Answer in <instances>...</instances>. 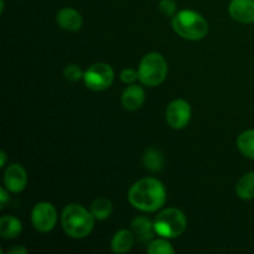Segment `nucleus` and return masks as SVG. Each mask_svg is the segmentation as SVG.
Masks as SVG:
<instances>
[{
    "label": "nucleus",
    "instance_id": "f257e3e1",
    "mask_svg": "<svg viewBox=\"0 0 254 254\" xmlns=\"http://www.w3.org/2000/svg\"><path fill=\"white\" fill-rule=\"evenodd\" d=\"M128 200L136 210L155 212L166 201L165 186L155 178H144L129 189Z\"/></svg>",
    "mask_w": 254,
    "mask_h": 254
},
{
    "label": "nucleus",
    "instance_id": "f03ea898",
    "mask_svg": "<svg viewBox=\"0 0 254 254\" xmlns=\"http://www.w3.org/2000/svg\"><path fill=\"white\" fill-rule=\"evenodd\" d=\"M94 216L83 206L69 203L62 211L61 222L64 232L72 238H84L94 227Z\"/></svg>",
    "mask_w": 254,
    "mask_h": 254
},
{
    "label": "nucleus",
    "instance_id": "7ed1b4c3",
    "mask_svg": "<svg viewBox=\"0 0 254 254\" xmlns=\"http://www.w3.org/2000/svg\"><path fill=\"white\" fill-rule=\"evenodd\" d=\"M173 29L183 39L197 41L208 32V24L205 17L193 10H181L173 16Z\"/></svg>",
    "mask_w": 254,
    "mask_h": 254
},
{
    "label": "nucleus",
    "instance_id": "20e7f679",
    "mask_svg": "<svg viewBox=\"0 0 254 254\" xmlns=\"http://www.w3.org/2000/svg\"><path fill=\"white\" fill-rule=\"evenodd\" d=\"M139 81L148 87H156L163 83L168 74V64L163 55L150 52L141 59L138 68Z\"/></svg>",
    "mask_w": 254,
    "mask_h": 254
},
{
    "label": "nucleus",
    "instance_id": "39448f33",
    "mask_svg": "<svg viewBox=\"0 0 254 254\" xmlns=\"http://www.w3.org/2000/svg\"><path fill=\"white\" fill-rule=\"evenodd\" d=\"M186 216L179 208H166L161 211L154 221V232L160 237L171 240L184 233L186 230Z\"/></svg>",
    "mask_w": 254,
    "mask_h": 254
},
{
    "label": "nucleus",
    "instance_id": "423d86ee",
    "mask_svg": "<svg viewBox=\"0 0 254 254\" xmlns=\"http://www.w3.org/2000/svg\"><path fill=\"white\" fill-rule=\"evenodd\" d=\"M114 71L109 64L98 62L92 64L83 74L84 84L92 91H104L113 83Z\"/></svg>",
    "mask_w": 254,
    "mask_h": 254
},
{
    "label": "nucleus",
    "instance_id": "0eeeda50",
    "mask_svg": "<svg viewBox=\"0 0 254 254\" xmlns=\"http://www.w3.org/2000/svg\"><path fill=\"white\" fill-rule=\"evenodd\" d=\"M31 222L35 230L47 233L55 228L57 223L56 208L50 202H39L35 205L31 212Z\"/></svg>",
    "mask_w": 254,
    "mask_h": 254
},
{
    "label": "nucleus",
    "instance_id": "6e6552de",
    "mask_svg": "<svg viewBox=\"0 0 254 254\" xmlns=\"http://www.w3.org/2000/svg\"><path fill=\"white\" fill-rule=\"evenodd\" d=\"M165 118L173 129H183L191 119V107L185 99H175L168 106Z\"/></svg>",
    "mask_w": 254,
    "mask_h": 254
},
{
    "label": "nucleus",
    "instance_id": "1a4fd4ad",
    "mask_svg": "<svg viewBox=\"0 0 254 254\" xmlns=\"http://www.w3.org/2000/svg\"><path fill=\"white\" fill-rule=\"evenodd\" d=\"M27 184V175L20 164H11L5 169L4 185L10 192H21Z\"/></svg>",
    "mask_w": 254,
    "mask_h": 254
},
{
    "label": "nucleus",
    "instance_id": "9d476101",
    "mask_svg": "<svg viewBox=\"0 0 254 254\" xmlns=\"http://www.w3.org/2000/svg\"><path fill=\"white\" fill-rule=\"evenodd\" d=\"M231 17L241 24L254 22V0H232L228 6Z\"/></svg>",
    "mask_w": 254,
    "mask_h": 254
},
{
    "label": "nucleus",
    "instance_id": "9b49d317",
    "mask_svg": "<svg viewBox=\"0 0 254 254\" xmlns=\"http://www.w3.org/2000/svg\"><path fill=\"white\" fill-rule=\"evenodd\" d=\"M56 21L61 29L67 31H77L83 25L82 15L72 7H64L57 12Z\"/></svg>",
    "mask_w": 254,
    "mask_h": 254
},
{
    "label": "nucleus",
    "instance_id": "f8f14e48",
    "mask_svg": "<svg viewBox=\"0 0 254 254\" xmlns=\"http://www.w3.org/2000/svg\"><path fill=\"white\" fill-rule=\"evenodd\" d=\"M144 101H145V93L143 88L136 84L128 86L122 94V106L127 111H136L143 106Z\"/></svg>",
    "mask_w": 254,
    "mask_h": 254
},
{
    "label": "nucleus",
    "instance_id": "ddd939ff",
    "mask_svg": "<svg viewBox=\"0 0 254 254\" xmlns=\"http://www.w3.org/2000/svg\"><path fill=\"white\" fill-rule=\"evenodd\" d=\"M134 232L129 230L118 231L112 238V251L114 253H127L134 245Z\"/></svg>",
    "mask_w": 254,
    "mask_h": 254
},
{
    "label": "nucleus",
    "instance_id": "4468645a",
    "mask_svg": "<svg viewBox=\"0 0 254 254\" xmlns=\"http://www.w3.org/2000/svg\"><path fill=\"white\" fill-rule=\"evenodd\" d=\"M22 225L19 218L14 216H4L0 220V236L6 240L16 238L21 233Z\"/></svg>",
    "mask_w": 254,
    "mask_h": 254
},
{
    "label": "nucleus",
    "instance_id": "2eb2a0df",
    "mask_svg": "<svg viewBox=\"0 0 254 254\" xmlns=\"http://www.w3.org/2000/svg\"><path fill=\"white\" fill-rule=\"evenodd\" d=\"M236 193L242 200L254 198V171L243 175L236 185Z\"/></svg>",
    "mask_w": 254,
    "mask_h": 254
},
{
    "label": "nucleus",
    "instance_id": "dca6fc26",
    "mask_svg": "<svg viewBox=\"0 0 254 254\" xmlns=\"http://www.w3.org/2000/svg\"><path fill=\"white\" fill-rule=\"evenodd\" d=\"M143 164L145 169L149 171H160L164 166V155L160 150L155 148H150L144 153L143 156Z\"/></svg>",
    "mask_w": 254,
    "mask_h": 254
},
{
    "label": "nucleus",
    "instance_id": "f3484780",
    "mask_svg": "<svg viewBox=\"0 0 254 254\" xmlns=\"http://www.w3.org/2000/svg\"><path fill=\"white\" fill-rule=\"evenodd\" d=\"M237 146L241 153L248 159L254 160V130H246L238 136Z\"/></svg>",
    "mask_w": 254,
    "mask_h": 254
},
{
    "label": "nucleus",
    "instance_id": "a211bd4d",
    "mask_svg": "<svg viewBox=\"0 0 254 254\" xmlns=\"http://www.w3.org/2000/svg\"><path fill=\"white\" fill-rule=\"evenodd\" d=\"M130 228L134 235L139 237H151V231L154 230V223L145 216H138L130 223Z\"/></svg>",
    "mask_w": 254,
    "mask_h": 254
},
{
    "label": "nucleus",
    "instance_id": "6ab92c4d",
    "mask_svg": "<svg viewBox=\"0 0 254 254\" xmlns=\"http://www.w3.org/2000/svg\"><path fill=\"white\" fill-rule=\"evenodd\" d=\"M91 212L96 220H106L112 213V202L106 197L96 198L91 206Z\"/></svg>",
    "mask_w": 254,
    "mask_h": 254
},
{
    "label": "nucleus",
    "instance_id": "aec40b11",
    "mask_svg": "<svg viewBox=\"0 0 254 254\" xmlns=\"http://www.w3.org/2000/svg\"><path fill=\"white\" fill-rule=\"evenodd\" d=\"M148 253L150 254H174L175 250L173 246L166 241V238L153 241L148 247Z\"/></svg>",
    "mask_w": 254,
    "mask_h": 254
},
{
    "label": "nucleus",
    "instance_id": "412c9836",
    "mask_svg": "<svg viewBox=\"0 0 254 254\" xmlns=\"http://www.w3.org/2000/svg\"><path fill=\"white\" fill-rule=\"evenodd\" d=\"M83 74L82 73L81 68H79L77 64H68L66 66V68L64 69V76L67 81L69 82H77L81 78H83Z\"/></svg>",
    "mask_w": 254,
    "mask_h": 254
},
{
    "label": "nucleus",
    "instance_id": "4be33fe9",
    "mask_svg": "<svg viewBox=\"0 0 254 254\" xmlns=\"http://www.w3.org/2000/svg\"><path fill=\"white\" fill-rule=\"evenodd\" d=\"M159 9L165 16H174L176 14V2L174 0H161Z\"/></svg>",
    "mask_w": 254,
    "mask_h": 254
},
{
    "label": "nucleus",
    "instance_id": "5701e85b",
    "mask_svg": "<svg viewBox=\"0 0 254 254\" xmlns=\"http://www.w3.org/2000/svg\"><path fill=\"white\" fill-rule=\"evenodd\" d=\"M121 79L127 84H133L136 79H139L138 71L133 68H126L122 71L121 73Z\"/></svg>",
    "mask_w": 254,
    "mask_h": 254
},
{
    "label": "nucleus",
    "instance_id": "b1692460",
    "mask_svg": "<svg viewBox=\"0 0 254 254\" xmlns=\"http://www.w3.org/2000/svg\"><path fill=\"white\" fill-rule=\"evenodd\" d=\"M7 189L6 188H2L1 190H0V198H1V205H0V208H4L5 206H6L7 201H9V195H7Z\"/></svg>",
    "mask_w": 254,
    "mask_h": 254
},
{
    "label": "nucleus",
    "instance_id": "393cba45",
    "mask_svg": "<svg viewBox=\"0 0 254 254\" xmlns=\"http://www.w3.org/2000/svg\"><path fill=\"white\" fill-rule=\"evenodd\" d=\"M7 253L9 254H26L27 250L25 247H22V246H16V247L9 250V252Z\"/></svg>",
    "mask_w": 254,
    "mask_h": 254
},
{
    "label": "nucleus",
    "instance_id": "a878e982",
    "mask_svg": "<svg viewBox=\"0 0 254 254\" xmlns=\"http://www.w3.org/2000/svg\"><path fill=\"white\" fill-rule=\"evenodd\" d=\"M0 158H1V161H0V168H4L5 163H6V154H5V151H1V153H0Z\"/></svg>",
    "mask_w": 254,
    "mask_h": 254
},
{
    "label": "nucleus",
    "instance_id": "bb28decb",
    "mask_svg": "<svg viewBox=\"0 0 254 254\" xmlns=\"http://www.w3.org/2000/svg\"><path fill=\"white\" fill-rule=\"evenodd\" d=\"M0 2H1V9H0V12L4 11V0H0Z\"/></svg>",
    "mask_w": 254,
    "mask_h": 254
}]
</instances>
